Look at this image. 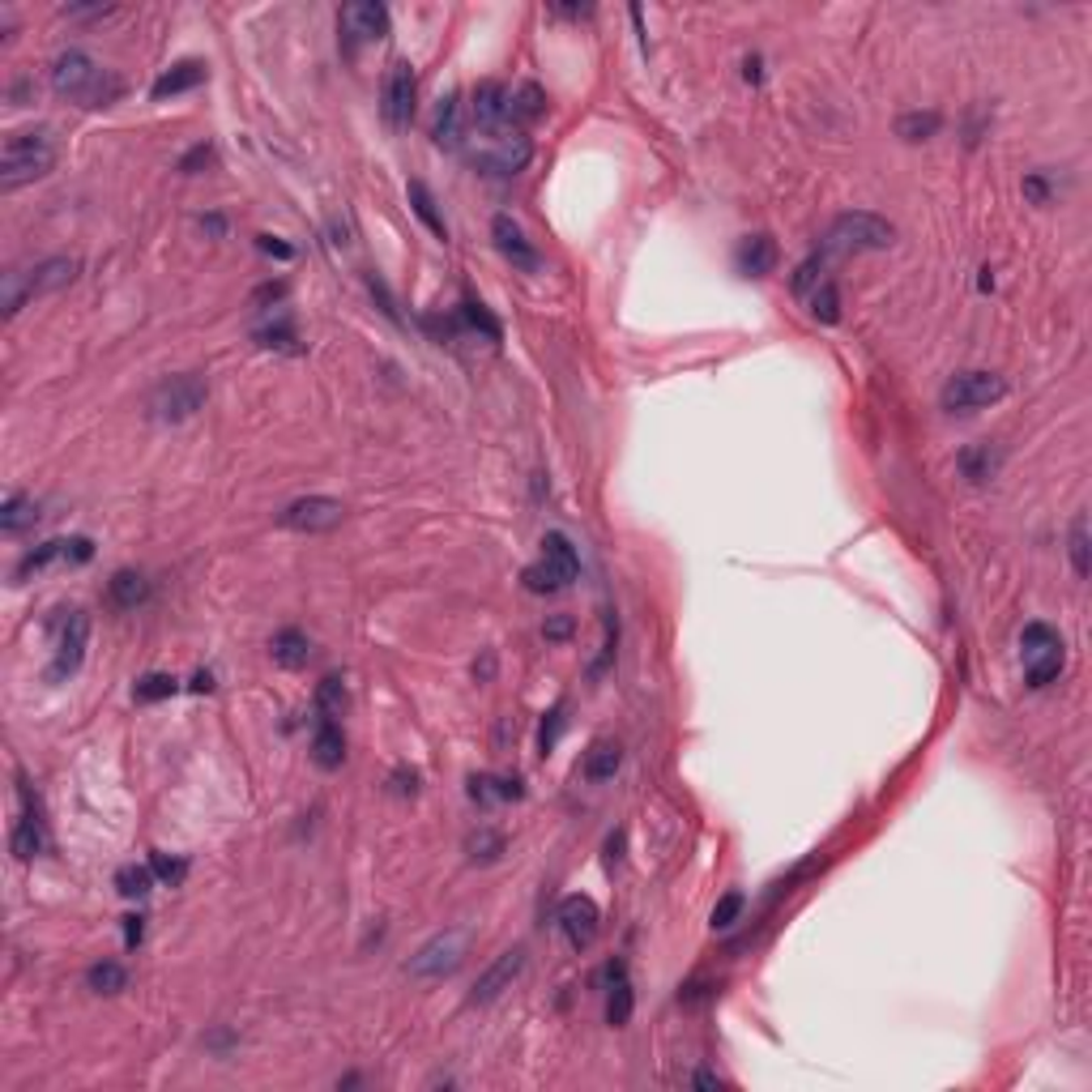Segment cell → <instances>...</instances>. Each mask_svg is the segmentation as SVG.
<instances>
[{"label": "cell", "instance_id": "22", "mask_svg": "<svg viewBox=\"0 0 1092 1092\" xmlns=\"http://www.w3.org/2000/svg\"><path fill=\"white\" fill-rule=\"evenodd\" d=\"M43 819L34 815V807H26L22 811V819L13 823V836H9V849H13V857H22V863H30L34 853H43Z\"/></svg>", "mask_w": 1092, "mask_h": 1092}, {"label": "cell", "instance_id": "41", "mask_svg": "<svg viewBox=\"0 0 1092 1092\" xmlns=\"http://www.w3.org/2000/svg\"><path fill=\"white\" fill-rule=\"evenodd\" d=\"M257 342L261 346H270V350H295V325L286 316H278V325H265V329H257Z\"/></svg>", "mask_w": 1092, "mask_h": 1092}, {"label": "cell", "instance_id": "51", "mask_svg": "<svg viewBox=\"0 0 1092 1092\" xmlns=\"http://www.w3.org/2000/svg\"><path fill=\"white\" fill-rule=\"evenodd\" d=\"M542 636H547V640H568V636H572V619H568V615H551V619L542 623Z\"/></svg>", "mask_w": 1092, "mask_h": 1092}, {"label": "cell", "instance_id": "17", "mask_svg": "<svg viewBox=\"0 0 1092 1092\" xmlns=\"http://www.w3.org/2000/svg\"><path fill=\"white\" fill-rule=\"evenodd\" d=\"M342 30L350 34L354 43L384 39V34H388V9L375 5V0H359V5H346V9H342Z\"/></svg>", "mask_w": 1092, "mask_h": 1092}, {"label": "cell", "instance_id": "35", "mask_svg": "<svg viewBox=\"0 0 1092 1092\" xmlns=\"http://www.w3.org/2000/svg\"><path fill=\"white\" fill-rule=\"evenodd\" d=\"M26 299H34V291H30V274L9 270V274H5V291H0V312H5V320H13L17 312H22Z\"/></svg>", "mask_w": 1092, "mask_h": 1092}, {"label": "cell", "instance_id": "14", "mask_svg": "<svg viewBox=\"0 0 1092 1092\" xmlns=\"http://www.w3.org/2000/svg\"><path fill=\"white\" fill-rule=\"evenodd\" d=\"M491 240L499 248V257L512 261V270H521V274H538L542 270V261H538V253H533V244L525 240V230L516 226L508 213H499V218L491 222Z\"/></svg>", "mask_w": 1092, "mask_h": 1092}, {"label": "cell", "instance_id": "15", "mask_svg": "<svg viewBox=\"0 0 1092 1092\" xmlns=\"http://www.w3.org/2000/svg\"><path fill=\"white\" fill-rule=\"evenodd\" d=\"M470 112H474V129H508V124H516L512 120V91L499 82L478 86Z\"/></svg>", "mask_w": 1092, "mask_h": 1092}, {"label": "cell", "instance_id": "55", "mask_svg": "<svg viewBox=\"0 0 1092 1092\" xmlns=\"http://www.w3.org/2000/svg\"><path fill=\"white\" fill-rule=\"evenodd\" d=\"M691 1084H695V1088H722L726 1080H722V1076H713V1071H700V1076H691Z\"/></svg>", "mask_w": 1092, "mask_h": 1092}, {"label": "cell", "instance_id": "19", "mask_svg": "<svg viewBox=\"0 0 1092 1092\" xmlns=\"http://www.w3.org/2000/svg\"><path fill=\"white\" fill-rule=\"evenodd\" d=\"M465 103L457 99V95H449V99H440V107H436V129H432V137H436V146H444V150H461L465 146Z\"/></svg>", "mask_w": 1092, "mask_h": 1092}, {"label": "cell", "instance_id": "23", "mask_svg": "<svg viewBox=\"0 0 1092 1092\" xmlns=\"http://www.w3.org/2000/svg\"><path fill=\"white\" fill-rule=\"evenodd\" d=\"M542 560H547L555 572H560L564 585L577 581V572H581V555H577V547L568 542V533H560V529L547 533V538H542Z\"/></svg>", "mask_w": 1092, "mask_h": 1092}, {"label": "cell", "instance_id": "5", "mask_svg": "<svg viewBox=\"0 0 1092 1092\" xmlns=\"http://www.w3.org/2000/svg\"><path fill=\"white\" fill-rule=\"evenodd\" d=\"M1020 657H1025V678L1029 687H1046L1054 678L1063 674V661H1067V649H1063V636L1050 628V623H1029L1025 636H1020Z\"/></svg>", "mask_w": 1092, "mask_h": 1092}, {"label": "cell", "instance_id": "34", "mask_svg": "<svg viewBox=\"0 0 1092 1092\" xmlns=\"http://www.w3.org/2000/svg\"><path fill=\"white\" fill-rule=\"evenodd\" d=\"M86 986L95 994H120L129 986V973H124V964H116V960H99L86 969Z\"/></svg>", "mask_w": 1092, "mask_h": 1092}, {"label": "cell", "instance_id": "16", "mask_svg": "<svg viewBox=\"0 0 1092 1092\" xmlns=\"http://www.w3.org/2000/svg\"><path fill=\"white\" fill-rule=\"evenodd\" d=\"M521 969H525V947H508V952L499 956V960L491 964V969L478 977V986H474L470 1002H495L499 994H504V990L512 986L516 977H521Z\"/></svg>", "mask_w": 1092, "mask_h": 1092}, {"label": "cell", "instance_id": "56", "mask_svg": "<svg viewBox=\"0 0 1092 1092\" xmlns=\"http://www.w3.org/2000/svg\"><path fill=\"white\" fill-rule=\"evenodd\" d=\"M209 687H213L209 674H196V678H192V691H209Z\"/></svg>", "mask_w": 1092, "mask_h": 1092}, {"label": "cell", "instance_id": "21", "mask_svg": "<svg viewBox=\"0 0 1092 1092\" xmlns=\"http://www.w3.org/2000/svg\"><path fill=\"white\" fill-rule=\"evenodd\" d=\"M73 278H77V261L73 257H51V261L30 270V291L34 295H51V291H64Z\"/></svg>", "mask_w": 1092, "mask_h": 1092}, {"label": "cell", "instance_id": "27", "mask_svg": "<svg viewBox=\"0 0 1092 1092\" xmlns=\"http://www.w3.org/2000/svg\"><path fill=\"white\" fill-rule=\"evenodd\" d=\"M619 760H623L619 743H611V739H598L594 747L585 751V768H581V773H585L589 781H611V777L619 773Z\"/></svg>", "mask_w": 1092, "mask_h": 1092}, {"label": "cell", "instance_id": "26", "mask_svg": "<svg viewBox=\"0 0 1092 1092\" xmlns=\"http://www.w3.org/2000/svg\"><path fill=\"white\" fill-rule=\"evenodd\" d=\"M406 196H410V205H415V213L423 218V226L432 230L436 240H449V222H444V213L436 209V196H432V188H427L423 180H410Z\"/></svg>", "mask_w": 1092, "mask_h": 1092}, {"label": "cell", "instance_id": "53", "mask_svg": "<svg viewBox=\"0 0 1092 1092\" xmlns=\"http://www.w3.org/2000/svg\"><path fill=\"white\" fill-rule=\"evenodd\" d=\"M64 13H68V17H107V13H112V5H91V9H82V5H68Z\"/></svg>", "mask_w": 1092, "mask_h": 1092}, {"label": "cell", "instance_id": "39", "mask_svg": "<svg viewBox=\"0 0 1092 1092\" xmlns=\"http://www.w3.org/2000/svg\"><path fill=\"white\" fill-rule=\"evenodd\" d=\"M521 581H525V589H529V594H560V589H568V585H564V577H560V572H555V568H551L547 560L529 564Z\"/></svg>", "mask_w": 1092, "mask_h": 1092}, {"label": "cell", "instance_id": "8", "mask_svg": "<svg viewBox=\"0 0 1092 1092\" xmlns=\"http://www.w3.org/2000/svg\"><path fill=\"white\" fill-rule=\"evenodd\" d=\"M86 640H91V619H86L82 611H60L56 623H51V678H68V674H77L82 670V661H86Z\"/></svg>", "mask_w": 1092, "mask_h": 1092}, {"label": "cell", "instance_id": "36", "mask_svg": "<svg viewBox=\"0 0 1092 1092\" xmlns=\"http://www.w3.org/2000/svg\"><path fill=\"white\" fill-rule=\"evenodd\" d=\"M807 308H811L815 320H823V325H836V320H840V295H836V286L828 278H823L815 291L807 295Z\"/></svg>", "mask_w": 1092, "mask_h": 1092}, {"label": "cell", "instance_id": "42", "mask_svg": "<svg viewBox=\"0 0 1092 1092\" xmlns=\"http://www.w3.org/2000/svg\"><path fill=\"white\" fill-rule=\"evenodd\" d=\"M499 853H504V836H499V832L478 828V832L470 836V857H474V863H495Z\"/></svg>", "mask_w": 1092, "mask_h": 1092}, {"label": "cell", "instance_id": "46", "mask_svg": "<svg viewBox=\"0 0 1092 1092\" xmlns=\"http://www.w3.org/2000/svg\"><path fill=\"white\" fill-rule=\"evenodd\" d=\"M461 316H465V325H470V329H482V333H487V342H499V325L487 316V308H482V303L465 299V303H461Z\"/></svg>", "mask_w": 1092, "mask_h": 1092}, {"label": "cell", "instance_id": "3", "mask_svg": "<svg viewBox=\"0 0 1092 1092\" xmlns=\"http://www.w3.org/2000/svg\"><path fill=\"white\" fill-rule=\"evenodd\" d=\"M897 244V226L880 213H867V209H849L832 218L828 236L819 244V257H857V253H884V248Z\"/></svg>", "mask_w": 1092, "mask_h": 1092}, {"label": "cell", "instance_id": "52", "mask_svg": "<svg viewBox=\"0 0 1092 1092\" xmlns=\"http://www.w3.org/2000/svg\"><path fill=\"white\" fill-rule=\"evenodd\" d=\"M257 244H261V253H270V257H282V261H291V257H295L291 248H286V244H278L274 236H261Z\"/></svg>", "mask_w": 1092, "mask_h": 1092}, {"label": "cell", "instance_id": "30", "mask_svg": "<svg viewBox=\"0 0 1092 1092\" xmlns=\"http://www.w3.org/2000/svg\"><path fill=\"white\" fill-rule=\"evenodd\" d=\"M470 798L482 802V807L512 802V798H521V781H512V777H470Z\"/></svg>", "mask_w": 1092, "mask_h": 1092}, {"label": "cell", "instance_id": "49", "mask_svg": "<svg viewBox=\"0 0 1092 1092\" xmlns=\"http://www.w3.org/2000/svg\"><path fill=\"white\" fill-rule=\"evenodd\" d=\"M560 730H564V705H555L547 713V722H542V734H538V751L542 756H551L555 743H560Z\"/></svg>", "mask_w": 1092, "mask_h": 1092}, {"label": "cell", "instance_id": "40", "mask_svg": "<svg viewBox=\"0 0 1092 1092\" xmlns=\"http://www.w3.org/2000/svg\"><path fill=\"white\" fill-rule=\"evenodd\" d=\"M897 133L905 137V141H926V137H935L939 133V116L935 112H909V116H901L897 120Z\"/></svg>", "mask_w": 1092, "mask_h": 1092}, {"label": "cell", "instance_id": "11", "mask_svg": "<svg viewBox=\"0 0 1092 1092\" xmlns=\"http://www.w3.org/2000/svg\"><path fill=\"white\" fill-rule=\"evenodd\" d=\"M555 922H560V930H564V939H568L572 952H585V947H594V939H598L602 913H598L594 901L577 892V897H564V901H560V913H555Z\"/></svg>", "mask_w": 1092, "mask_h": 1092}, {"label": "cell", "instance_id": "13", "mask_svg": "<svg viewBox=\"0 0 1092 1092\" xmlns=\"http://www.w3.org/2000/svg\"><path fill=\"white\" fill-rule=\"evenodd\" d=\"M415 91H419L415 68H410V60H398L384 77V120L393 129H406L415 120Z\"/></svg>", "mask_w": 1092, "mask_h": 1092}, {"label": "cell", "instance_id": "6", "mask_svg": "<svg viewBox=\"0 0 1092 1092\" xmlns=\"http://www.w3.org/2000/svg\"><path fill=\"white\" fill-rule=\"evenodd\" d=\"M465 952H470V930H461V926H449V930H440V935H432L415 956H410L406 964V973L410 977H423V981H436V977H449L461 969V960Z\"/></svg>", "mask_w": 1092, "mask_h": 1092}, {"label": "cell", "instance_id": "38", "mask_svg": "<svg viewBox=\"0 0 1092 1092\" xmlns=\"http://www.w3.org/2000/svg\"><path fill=\"white\" fill-rule=\"evenodd\" d=\"M180 691V678H171V674H146V678H137V687L133 695L141 705H154V700H167V695Z\"/></svg>", "mask_w": 1092, "mask_h": 1092}, {"label": "cell", "instance_id": "50", "mask_svg": "<svg viewBox=\"0 0 1092 1092\" xmlns=\"http://www.w3.org/2000/svg\"><path fill=\"white\" fill-rule=\"evenodd\" d=\"M209 158H213V150H209V146H192V150L180 158V171H184V175H196V167H205Z\"/></svg>", "mask_w": 1092, "mask_h": 1092}, {"label": "cell", "instance_id": "2", "mask_svg": "<svg viewBox=\"0 0 1092 1092\" xmlns=\"http://www.w3.org/2000/svg\"><path fill=\"white\" fill-rule=\"evenodd\" d=\"M56 163V137L51 129H26L13 133L0 150V192H17L22 184L43 180Z\"/></svg>", "mask_w": 1092, "mask_h": 1092}, {"label": "cell", "instance_id": "33", "mask_svg": "<svg viewBox=\"0 0 1092 1092\" xmlns=\"http://www.w3.org/2000/svg\"><path fill=\"white\" fill-rule=\"evenodd\" d=\"M346 705H350V695H346L342 674H325V678H320V687H316V718L337 722L346 713Z\"/></svg>", "mask_w": 1092, "mask_h": 1092}, {"label": "cell", "instance_id": "32", "mask_svg": "<svg viewBox=\"0 0 1092 1092\" xmlns=\"http://www.w3.org/2000/svg\"><path fill=\"white\" fill-rule=\"evenodd\" d=\"M547 116V91L538 82H521L512 91V120L516 124H533V120H542Z\"/></svg>", "mask_w": 1092, "mask_h": 1092}, {"label": "cell", "instance_id": "43", "mask_svg": "<svg viewBox=\"0 0 1092 1092\" xmlns=\"http://www.w3.org/2000/svg\"><path fill=\"white\" fill-rule=\"evenodd\" d=\"M743 905H747V901H743V892H726V897H722L718 905H713V918H709V922H713V930H730L734 922L743 918Z\"/></svg>", "mask_w": 1092, "mask_h": 1092}, {"label": "cell", "instance_id": "44", "mask_svg": "<svg viewBox=\"0 0 1092 1092\" xmlns=\"http://www.w3.org/2000/svg\"><path fill=\"white\" fill-rule=\"evenodd\" d=\"M819 282H823V257L815 253V257H807V261L798 265V274H794V295H798V299H807Z\"/></svg>", "mask_w": 1092, "mask_h": 1092}, {"label": "cell", "instance_id": "1", "mask_svg": "<svg viewBox=\"0 0 1092 1092\" xmlns=\"http://www.w3.org/2000/svg\"><path fill=\"white\" fill-rule=\"evenodd\" d=\"M51 91L73 99L77 107H112L124 95V82L82 47H68L51 60Z\"/></svg>", "mask_w": 1092, "mask_h": 1092}, {"label": "cell", "instance_id": "20", "mask_svg": "<svg viewBox=\"0 0 1092 1092\" xmlns=\"http://www.w3.org/2000/svg\"><path fill=\"white\" fill-rule=\"evenodd\" d=\"M201 82H205V64L201 60H180V64H171L167 73L150 86V95L154 99H175V95H184V91H196Z\"/></svg>", "mask_w": 1092, "mask_h": 1092}, {"label": "cell", "instance_id": "47", "mask_svg": "<svg viewBox=\"0 0 1092 1092\" xmlns=\"http://www.w3.org/2000/svg\"><path fill=\"white\" fill-rule=\"evenodd\" d=\"M960 470L969 474L973 482L990 478V474H994V457H990V449H969V453H960Z\"/></svg>", "mask_w": 1092, "mask_h": 1092}, {"label": "cell", "instance_id": "7", "mask_svg": "<svg viewBox=\"0 0 1092 1092\" xmlns=\"http://www.w3.org/2000/svg\"><path fill=\"white\" fill-rule=\"evenodd\" d=\"M205 398H209V384L201 375H167V380L150 393L146 410L154 423H184L205 406Z\"/></svg>", "mask_w": 1092, "mask_h": 1092}, {"label": "cell", "instance_id": "57", "mask_svg": "<svg viewBox=\"0 0 1092 1092\" xmlns=\"http://www.w3.org/2000/svg\"><path fill=\"white\" fill-rule=\"evenodd\" d=\"M747 82H760V60H747Z\"/></svg>", "mask_w": 1092, "mask_h": 1092}, {"label": "cell", "instance_id": "10", "mask_svg": "<svg viewBox=\"0 0 1092 1092\" xmlns=\"http://www.w3.org/2000/svg\"><path fill=\"white\" fill-rule=\"evenodd\" d=\"M342 499H333V495H303L295 499V504H286L278 512V525L282 529H291V533H325V529H337L342 525Z\"/></svg>", "mask_w": 1092, "mask_h": 1092}, {"label": "cell", "instance_id": "4", "mask_svg": "<svg viewBox=\"0 0 1092 1092\" xmlns=\"http://www.w3.org/2000/svg\"><path fill=\"white\" fill-rule=\"evenodd\" d=\"M461 150L470 154V163L482 167V171H491V175H516V171L529 167L533 141L525 137V129L508 124V129H470V133H465V146Z\"/></svg>", "mask_w": 1092, "mask_h": 1092}, {"label": "cell", "instance_id": "29", "mask_svg": "<svg viewBox=\"0 0 1092 1092\" xmlns=\"http://www.w3.org/2000/svg\"><path fill=\"white\" fill-rule=\"evenodd\" d=\"M270 653H274V661H278V666H286V670H299V666H308V657H312V644H308V636H303V632L286 628V632H278V636H274Z\"/></svg>", "mask_w": 1092, "mask_h": 1092}, {"label": "cell", "instance_id": "25", "mask_svg": "<svg viewBox=\"0 0 1092 1092\" xmlns=\"http://www.w3.org/2000/svg\"><path fill=\"white\" fill-rule=\"evenodd\" d=\"M632 1020V986H628V973L623 964H611V994H606V1025L623 1029Z\"/></svg>", "mask_w": 1092, "mask_h": 1092}, {"label": "cell", "instance_id": "45", "mask_svg": "<svg viewBox=\"0 0 1092 1092\" xmlns=\"http://www.w3.org/2000/svg\"><path fill=\"white\" fill-rule=\"evenodd\" d=\"M1071 564H1076V577H1088V516H1076L1071 525Z\"/></svg>", "mask_w": 1092, "mask_h": 1092}, {"label": "cell", "instance_id": "18", "mask_svg": "<svg viewBox=\"0 0 1092 1092\" xmlns=\"http://www.w3.org/2000/svg\"><path fill=\"white\" fill-rule=\"evenodd\" d=\"M312 760L325 768V773L342 768V760H346V739H342V726H337V722L316 718V726H312Z\"/></svg>", "mask_w": 1092, "mask_h": 1092}, {"label": "cell", "instance_id": "37", "mask_svg": "<svg viewBox=\"0 0 1092 1092\" xmlns=\"http://www.w3.org/2000/svg\"><path fill=\"white\" fill-rule=\"evenodd\" d=\"M158 880L154 867H124L116 875V888H120V897H129V901H141L150 892V884Z\"/></svg>", "mask_w": 1092, "mask_h": 1092}, {"label": "cell", "instance_id": "48", "mask_svg": "<svg viewBox=\"0 0 1092 1092\" xmlns=\"http://www.w3.org/2000/svg\"><path fill=\"white\" fill-rule=\"evenodd\" d=\"M150 867H154V875H158V880H163V884H171V888L180 884V880H184V871H188V863H184V857H171V853H154V857H150Z\"/></svg>", "mask_w": 1092, "mask_h": 1092}, {"label": "cell", "instance_id": "28", "mask_svg": "<svg viewBox=\"0 0 1092 1092\" xmlns=\"http://www.w3.org/2000/svg\"><path fill=\"white\" fill-rule=\"evenodd\" d=\"M146 594H150V585H146V577H141V572H116L112 577V585H107V598H112V606H120V611H133V606H141L146 602Z\"/></svg>", "mask_w": 1092, "mask_h": 1092}, {"label": "cell", "instance_id": "54", "mask_svg": "<svg viewBox=\"0 0 1092 1092\" xmlns=\"http://www.w3.org/2000/svg\"><path fill=\"white\" fill-rule=\"evenodd\" d=\"M124 943H129V947L141 943V918H124Z\"/></svg>", "mask_w": 1092, "mask_h": 1092}, {"label": "cell", "instance_id": "9", "mask_svg": "<svg viewBox=\"0 0 1092 1092\" xmlns=\"http://www.w3.org/2000/svg\"><path fill=\"white\" fill-rule=\"evenodd\" d=\"M1002 393H1007V380H1002V375H994V371H960L943 384L939 406L947 410V415H969V410H981V406L998 402Z\"/></svg>", "mask_w": 1092, "mask_h": 1092}, {"label": "cell", "instance_id": "12", "mask_svg": "<svg viewBox=\"0 0 1092 1092\" xmlns=\"http://www.w3.org/2000/svg\"><path fill=\"white\" fill-rule=\"evenodd\" d=\"M95 555L91 538H51L43 547H34L22 564H17V581H26V577H39V572H47L51 564H86Z\"/></svg>", "mask_w": 1092, "mask_h": 1092}, {"label": "cell", "instance_id": "31", "mask_svg": "<svg viewBox=\"0 0 1092 1092\" xmlns=\"http://www.w3.org/2000/svg\"><path fill=\"white\" fill-rule=\"evenodd\" d=\"M34 521H39V504H34L30 495H9L5 504H0V529L9 533H22V529H30Z\"/></svg>", "mask_w": 1092, "mask_h": 1092}, {"label": "cell", "instance_id": "24", "mask_svg": "<svg viewBox=\"0 0 1092 1092\" xmlns=\"http://www.w3.org/2000/svg\"><path fill=\"white\" fill-rule=\"evenodd\" d=\"M773 265H777V248H773V240H768V236H751V240H743V248H739V270H743L747 278L773 274Z\"/></svg>", "mask_w": 1092, "mask_h": 1092}]
</instances>
